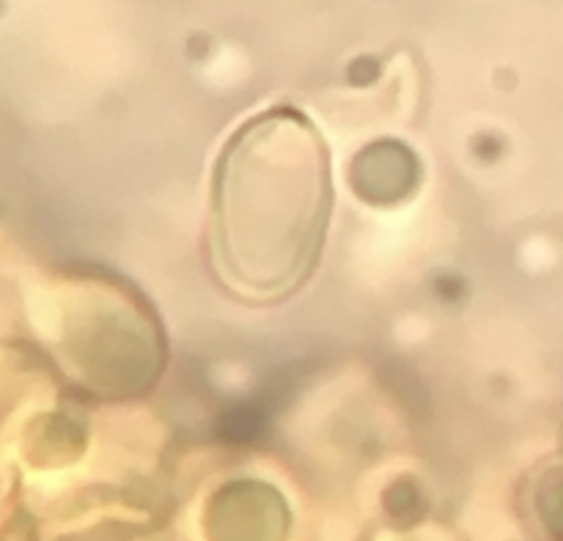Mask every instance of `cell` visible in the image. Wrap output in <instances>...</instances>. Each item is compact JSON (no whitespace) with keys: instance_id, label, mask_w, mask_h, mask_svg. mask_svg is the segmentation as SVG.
I'll return each instance as SVG.
<instances>
[{"instance_id":"1","label":"cell","mask_w":563,"mask_h":541,"mask_svg":"<svg viewBox=\"0 0 563 541\" xmlns=\"http://www.w3.org/2000/svg\"><path fill=\"white\" fill-rule=\"evenodd\" d=\"M330 214V163L311 121L291 110L258 115L218 165L212 251L236 297L275 302L317 264Z\"/></svg>"}]
</instances>
